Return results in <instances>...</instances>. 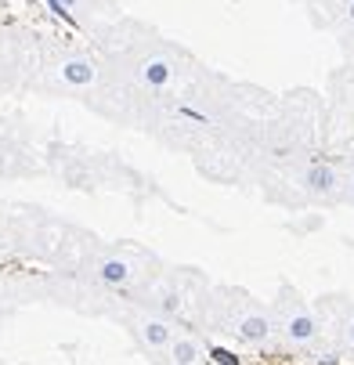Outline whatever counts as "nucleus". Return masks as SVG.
<instances>
[{
    "label": "nucleus",
    "instance_id": "obj_6",
    "mask_svg": "<svg viewBox=\"0 0 354 365\" xmlns=\"http://www.w3.org/2000/svg\"><path fill=\"white\" fill-rule=\"evenodd\" d=\"M246 344H261V340H268V333H271V326H268V319L264 315H246L242 322H239V329H235Z\"/></svg>",
    "mask_w": 354,
    "mask_h": 365
},
{
    "label": "nucleus",
    "instance_id": "obj_4",
    "mask_svg": "<svg viewBox=\"0 0 354 365\" xmlns=\"http://www.w3.org/2000/svg\"><path fill=\"white\" fill-rule=\"evenodd\" d=\"M98 279L105 282V286H127V282L134 279V272H130L127 260H120V257H105V260L98 264Z\"/></svg>",
    "mask_w": 354,
    "mask_h": 365
},
{
    "label": "nucleus",
    "instance_id": "obj_13",
    "mask_svg": "<svg viewBox=\"0 0 354 365\" xmlns=\"http://www.w3.org/2000/svg\"><path fill=\"white\" fill-rule=\"evenodd\" d=\"M347 188H350V195H354V178H350V181H347Z\"/></svg>",
    "mask_w": 354,
    "mask_h": 365
},
{
    "label": "nucleus",
    "instance_id": "obj_5",
    "mask_svg": "<svg viewBox=\"0 0 354 365\" xmlns=\"http://www.w3.org/2000/svg\"><path fill=\"white\" fill-rule=\"evenodd\" d=\"M315 333H318V322L308 315V311H296V315L286 322V336L293 344H308V340H315Z\"/></svg>",
    "mask_w": 354,
    "mask_h": 365
},
{
    "label": "nucleus",
    "instance_id": "obj_1",
    "mask_svg": "<svg viewBox=\"0 0 354 365\" xmlns=\"http://www.w3.org/2000/svg\"><path fill=\"white\" fill-rule=\"evenodd\" d=\"M58 76H62L69 87H87V83L98 80V66H94L90 58H66V62L58 66Z\"/></svg>",
    "mask_w": 354,
    "mask_h": 365
},
{
    "label": "nucleus",
    "instance_id": "obj_7",
    "mask_svg": "<svg viewBox=\"0 0 354 365\" xmlns=\"http://www.w3.org/2000/svg\"><path fill=\"white\" fill-rule=\"evenodd\" d=\"M141 336H145L148 347H167L174 333H170V326H167L163 319H148V322L141 326Z\"/></svg>",
    "mask_w": 354,
    "mask_h": 365
},
{
    "label": "nucleus",
    "instance_id": "obj_3",
    "mask_svg": "<svg viewBox=\"0 0 354 365\" xmlns=\"http://www.w3.org/2000/svg\"><path fill=\"white\" fill-rule=\"evenodd\" d=\"M303 188H308L311 195H333L336 192V170L326 167V163L308 167V174H303Z\"/></svg>",
    "mask_w": 354,
    "mask_h": 365
},
{
    "label": "nucleus",
    "instance_id": "obj_9",
    "mask_svg": "<svg viewBox=\"0 0 354 365\" xmlns=\"http://www.w3.org/2000/svg\"><path fill=\"white\" fill-rule=\"evenodd\" d=\"M214 361H217V365H239V358H235L228 347H214Z\"/></svg>",
    "mask_w": 354,
    "mask_h": 365
},
{
    "label": "nucleus",
    "instance_id": "obj_12",
    "mask_svg": "<svg viewBox=\"0 0 354 365\" xmlns=\"http://www.w3.org/2000/svg\"><path fill=\"white\" fill-rule=\"evenodd\" d=\"M347 19L354 22V0H350V4H347Z\"/></svg>",
    "mask_w": 354,
    "mask_h": 365
},
{
    "label": "nucleus",
    "instance_id": "obj_11",
    "mask_svg": "<svg viewBox=\"0 0 354 365\" xmlns=\"http://www.w3.org/2000/svg\"><path fill=\"white\" fill-rule=\"evenodd\" d=\"M343 336H347V344H354V319L347 322V329H343Z\"/></svg>",
    "mask_w": 354,
    "mask_h": 365
},
{
    "label": "nucleus",
    "instance_id": "obj_2",
    "mask_svg": "<svg viewBox=\"0 0 354 365\" xmlns=\"http://www.w3.org/2000/svg\"><path fill=\"white\" fill-rule=\"evenodd\" d=\"M137 80L145 87H167L174 80V66L167 58H141L137 62Z\"/></svg>",
    "mask_w": 354,
    "mask_h": 365
},
{
    "label": "nucleus",
    "instance_id": "obj_10",
    "mask_svg": "<svg viewBox=\"0 0 354 365\" xmlns=\"http://www.w3.org/2000/svg\"><path fill=\"white\" fill-rule=\"evenodd\" d=\"M163 307H167V311H177V307H181V297H174V293L163 297Z\"/></svg>",
    "mask_w": 354,
    "mask_h": 365
},
{
    "label": "nucleus",
    "instance_id": "obj_8",
    "mask_svg": "<svg viewBox=\"0 0 354 365\" xmlns=\"http://www.w3.org/2000/svg\"><path fill=\"white\" fill-rule=\"evenodd\" d=\"M195 358H199V347L192 340H177L174 344V365H195Z\"/></svg>",
    "mask_w": 354,
    "mask_h": 365
}]
</instances>
